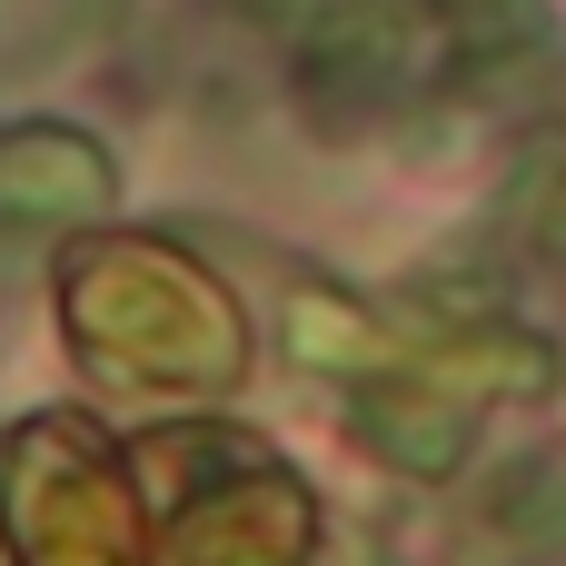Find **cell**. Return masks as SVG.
<instances>
[{
    "label": "cell",
    "mask_w": 566,
    "mask_h": 566,
    "mask_svg": "<svg viewBox=\"0 0 566 566\" xmlns=\"http://www.w3.org/2000/svg\"><path fill=\"white\" fill-rule=\"evenodd\" d=\"M497 517H507V527H566V458L527 468V478L497 497Z\"/></svg>",
    "instance_id": "6da1fadb"
},
{
    "label": "cell",
    "mask_w": 566,
    "mask_h": 566,
    "mask_svg": "<svg viewBox=\"0 0 566 566\" xmlns=\"http://www.w3.org/2000/svg\"><path fill=\"white\" fill-rule=\"evenodd\" d=\"M557 239H566V199H557Z\"/></svg>",
    "instance_id": "7a4b0ae2"
}]
</instances>
